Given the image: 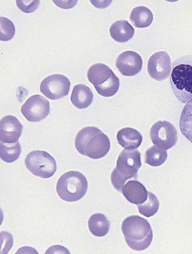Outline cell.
I'll return each instance as SVG.
<instances>
[{
  "label": "cell",
  "mask_w": 192,
  "mask_h": 254,
  "mask_svg": "<svg viewBox=\"0 0 192 254\" xmlns=\"http://www.w3.org/2000/svg\"><path fill=\"white\" fill-rule=\"evenodd\" d=\"M54 2H55V4H56L57 5H59L60 8H73V7L74 6V5H76V3H77V1H74V2H56V1H54Z\"/></svg>",
  "instance_id": "27"
},
{
  "label": "cell",
  "mask_w": 192,
  "mask_h": 254,
  "mask_svg": "<svg viewBox=\"0 0 192 254\" xmlns=\"http://www.w3.org/2000/svg\"><path fill=\"white\" fill-rule=\"evenodd\" d=\"M75 147L81 155L92 159H100L108 153L110 142L108 136L98 127H86L76 136Z\"/></svg>",
  "instance_id": "1"
},
{
  "label": "cell",
  "mask_w": 192,
  "mask_h": 254,
  "mask_svg": "<svg viewBox=\"0 0 192 254\" xmlns=\"http://www.w3.org/2000/svg\"><path fill=\"white\" fill-rule=\"evenodd\" d=\"M151 142L162 149H170L177 144L178 133L175 126L167 121L157 122L150 130Z\"/></svg>",
  "instance_id": "7"
},
{
  "label": "cell",
  "mask_w": 192,
  "mask_h": 254,
  "mask_svg": "<svg viewBox=\"0 0 192 254\" xmlns=\"http://www.w3.org/2000/svg\"><path fill=\"white\" fill-rule=\"evenodd\" d=\"M87 178L78 171L65 173L57 183V193L62 200L68 202L79 201L87 194Z\"/></svg>",
  "instance_id": "5"
},
{
  "label": "cell",
  "mask_w": 192,
  "mask_h": 254,
  "mask_svg": "<svg viewBox=\"0 0 192 254\" xmlns=\"http://www.w3.org/2000/svg\"><path fill=\"white\" fill-rule=\"evenodd\" d=\"M21 145L18 141L12 145H6V143L1 142L0 156H1V159L6 163H12L15 162L21 155Z\"/></svg>",
  "instance_id": "22"
},
{
  "label": "cell",
  "mask_w": 192,
  "mask_h": 254,
  "mask_svg": "<svg viewBox=\"0 0 192 254\" xmlns=\"http://www.w3.org/2000/svg\"><path fill=\"white\" fill-rule=\"evenodd\" d=\"M170 85L180 102L187 104L192 99V55L181 57L174 62Z\"/></svg>",
  "instance_id": "2"
},
{
  "label": "cell",
  "mask_w": 192,
  "mask_h": 254,
  "mask_svg": "<svg viewBox=\"0 0 192 254\" xmlns=\"http://www.w3.org/2000/svg\"><path fill=\"white\" fill-rule=\"evenodd\" d=\"M168 154L166 149L158 146H153L145 152V163L150 166H161L165 163Z\"/></svg>",
  "instance_id": "21"
},
{
  "label": "cell",
  "mask_w": 192,
  "mask_h": 254,
  "mask_svg": "<svg viewBox=\"0 0 192 254\" xmlns=\"http://www.w3.org/2000/svg\"><path fill=\"white\" fill-rule=\"evenodd\" d=\"M122 232L128 246L134 251L146 250L152 242L153 231L149 222L136 215L123 220Z\"/></svg>",
  "instance_id": "3"
},
{
  "label": "cell",
  "mask_w": 192,
  "mask_h": 254,
  "mask_svg": "<svg viewBox=\"0 0 192 254\" xmlns=\"http://www.w3.org/2000/svg\"><path fill=\"white\" fill-rule=\"evenodd\" d=\"M142 58L139 54L126 51L119 55L116 61V67L125 76H133L142 70Z\"/></svg>",
  "instance_id": "11"
},
{
  "label": "cell",
  "mask_w": 192,
  "mask_h": 254,
  "mask_svg": "<svg viewBox=\"0 0 192 254\" xmlns=\"http://www.w3.org/2000/svg\"><path fill=\"white\" fill-rule=\"evenodd\" d=\"M142 167L141 153L136 149H124L119 155L117 166L111 173L110 181L115 190L121 191L125 183L137 179V173Z\"/></svg>",
  "instance_id": "4"
},
{
  "label": "cell",
  "mask_w": 192,
  "mask_h": 254,
  "mask_svg": "<svg viewBox=\"0 0 192 254\" xmlns=\"http://www.w3.org/2000/svg\"><path fill=\"white\" fill-rule=\"evenodd\" d=\"M19 9L25 13H32L37 9L40 1H16Z\"/></svg>",
  "instance_id": "26"
},
{
  "label": "cell",
  "mask_w": 192,
  "mask_h": 254,
  "mask_svg": "<svg viewBox=\"0 0 192 254\" xmlns=\"http://www.w3.org/2000/svg\"><path fill=\"white\" fill-rule=\"evenodd\" d=\"M110 222L102 213L92 215L88 222L90 232L96 237L105 236L110 230Z\"/></svg>",
  "instance_id": "18"
},
{
  "label": "cell",
  "mask_w": 192,
  "mask_h": 254,
  "mask_svg": "<svg viewBox=\"0 0 192 254\" xmlns=\"http://www.w3.org/2000/svg\"><path fill=\"white\" fill-rule=\"evenodd\" d=\"M117 139L119 144L127 149H137L143 140L142 133L132 127H125L119 130Z\"/></svg>",
  "instance_id": "14"
},
{
  "label": "cell",
  "mask_w": 192,
  "mask_h": 254,
  "mask_svg": "<svg viewBox=\"0 0 192 254\" xmlns=\"http://www.w3.org/2000/svg\"><path fill=\"white\" fill-rule=\"evenodd\" d=\"M25 165L33 175L44 179L52 178L57 170L55 159L44 151L35 150L30 152L26 157Z\"/></svg>",
  "instance_id": "6"
},
{
  "label": "cell",
  "mask_w": 192,
  "mask_h": 254,
  "mask_svg": "<svg viewBox=\"0 0 192 254\" xmlns=\"http://www.w3.org/2000/svg\"><path fill=\"white\" fill-rule=\"evenodd\" d=\"M112 69L104 64H96L90 66L87 72V77L90 83L94 86L100 85L107 82L113 75Z\"/></svg>",
  "instance_id": "17"
},
{
  "label": "cell",
  "mask_w": 192,
  "mask_h": 254,
  "mask_svg": "<svg viewBox=\"0 0 192 254\" xmlns=\"http://www.w3.org/2000/svg\"><path fill=\"white\" fill-rule=\"evenodd\" d=\"M154 16L149 8L145 6L136 7L130 14V20L135 27L145 28L152 23Z\"/></svg>",
  "instance_id": "19"
},
{
  "label": "cell",
  "mask_w": 192,
  "mask_h": 254,
  "mask_svg": "<svg viewBox=\"0 0 192 254\" xmlns=\"http://www.w3.org/2000/svg\"><path fill=\"white\" fill-rule=\"evenodd\" d=\"M24 118L30 123H38L47 117L50 113V105L46 97L36 94L29 97L21 110Z\"/></svg>",
  "instance_id": "9"
},
{
  "label": "cell",
  "mask_w": 192,
  "mask_h": 254,
  "mask_svg": "<svg viewBox=\"0 0 192 254\" xmlns=\"http://www.w3.org/2000/svg\"><path fill=\"white\" fill-rule=\"evenodd\" d=\"M93 93L87 85L80 84L75 85L71 94V101L74 107L84 110L91 105L93 101Z\"/></svg>",
  "instance_id": "15"
},
{
  "label": "cell",
  "mask_w": 192,
  "mask_h": 254,
  "mask_svg": "<svg viewBox=\"0 0 192 254\" xmlns=\"http://www.w3.org/2000/svg\"><path fill=\"white\" fill-rule=\"evenodd\" d=\"M135 30L127 21L121 20L113 23L110 28L112 39L120 43H125L133 37Z\"/></svg>",
  "instance_id": "16"
},
{
  "label": "cell",
  "mask_w": 192,
  "mask_h": 254,
  "mask_svg": "<svg viewBox=\"0 0 192 254\" xmlns=\"http://www.w3.org/2000/svg\"><path fill=\"white\" fill-rule=\"evenodd\" d=\"M94 87L96 91L100 95L105 97H112L117 94L118 91L120 88V79L117 75L113 74L107 82Z\"/></svg>",
  "instance_id": "23"
},
{
  "label": "cell",
  "mask_w": 192,
  "mask_h": 254,
  "mask_svg": "<svg viewBox=\"0 0 192 254\" xmlns=\"http://www.w3.org/2000/svg\"><path fill=\"white\" fill-rule=\"evenodd\" d=\"M171 60L167 52H158L150 58L148 62V72L153 79L164 81L171 73Z\"/></svg>",
  "instance_id": "10"
},
{
  "label": "cell",
  "mask_w": 192,
  "mask_h": 254,
  "mask_svg": "<svg viewBox=\"0 0 192 254\" xmlns=\"http://www.w3.org/2000/svg\"><path fill=\"white\" fill-rule=\"evenodd\" d=\"M137 206L141 214L146 217H151L158 213L160 202L155 194L148 191V198L146 201Z\"/></svg>",
  "instance_id": "24"
},
{
  "label": "cell",
  "mask_w": 192,
  "mask_h": 254,
  "mask_svg": "<svg viewBox=\"0 0 192 254\" xmlns=\"http://www.w3.org/2000/svg\"><path fill=\"white\" fill-rule=\"evenodd\" d=\"M23 126L16 117L6 116L0 123V140L2 143H14L22 133Z\"/></svg>",
  "instance_id": "12"
},
{
  "label": "cell",
  "mask_w": 192,
  "mask_h": 254,
  "mask_svg": "<svg viewBox=\"0 0 192 254\" xmlns=\"http://www.w3.org/2000/svg\"><path fill=\"white\" fill-rule=\"evenodd\" d=\"M122 192L128 201L136 205L145 202L148 198V191L145 186L136 180L128 181L123 187Z\"/></svg>",
  "instance_id": "13"
},
{
  "label": "cell",
  "mask_w": 192,
  "mask_h": 254,
  "mask_svg": "<svg viewBox=\"0 0 192 254\" xmlns=\"http://www.w3.org/2000/svg\"><path fill=\"white\" fill-rule=\"evenodd\" d=\"M180 127L183 136L192 143V99L183 108L180 116Z\"/></svg>",
  "instance_id": "20"
},
{
  "label": "cell",
  "mask_w": 192,
  "mask_h": 254,
  "mask_svg": "<svg viewBox=\"0 0 192 254\" xmlns=\"http://www.w3.org/2000/svg\"><path fill=\"white\" fill-rule=\"evenodd\" d=\"M0 40L1 41H9L14 37L15 33V27L12 21L6 17H1L0 18Z\"/></svg>",
  "instance_id": "25"
},
{
  "label": "cell",
  "mask_w": 192,
  "mask_h": 254,
  "mask_svg": "<svg viewBox=\"0 0 192 254\" xmlns=\"http://www.w3.org/2000/svg\"><path fill=\"white\" fill-rule=\"evenodd\" d=\"M71 82L68 77L61 74H54L46 77L40 84V91L49 99L55 101L68 95Z\"/></svg>",
  "instance_id": "8"
}]
</instances>
